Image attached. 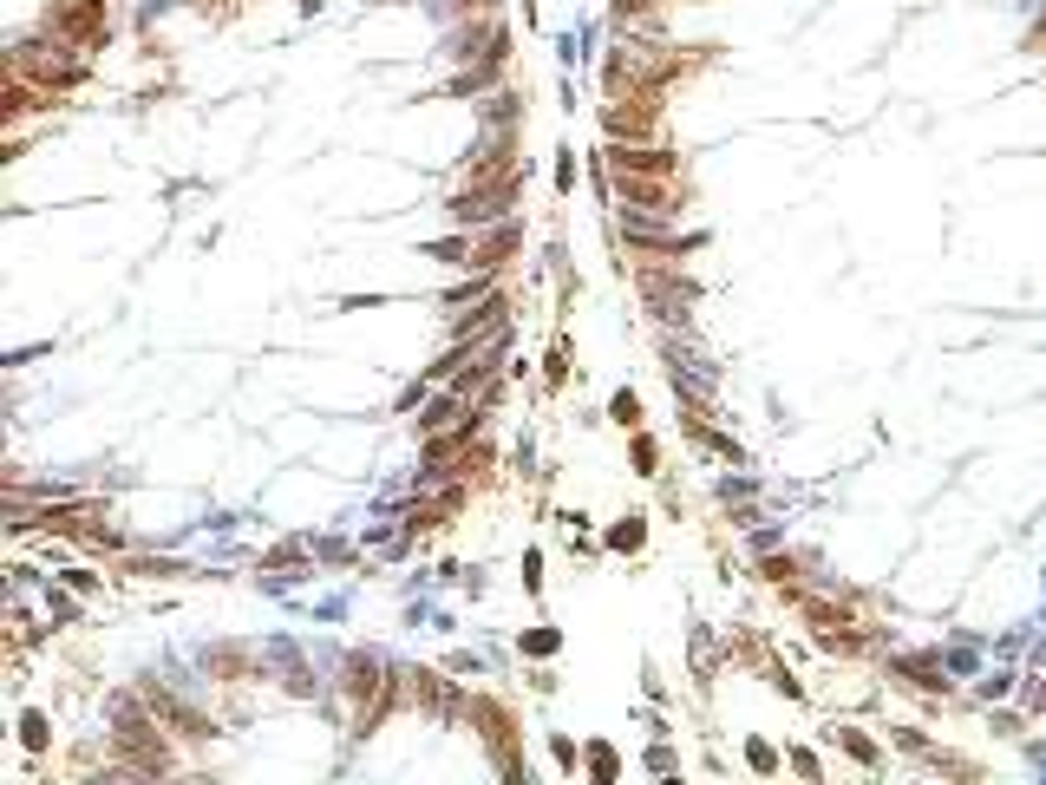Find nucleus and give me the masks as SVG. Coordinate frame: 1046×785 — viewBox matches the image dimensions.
<instances>
[{
  "label": "nucleus",
  "mask_w": 1046,
  "mask_h": 785,
  "mask_svg": "<svg viewBox=\"0 0 1046 785\" xmlns=\"http://www.w3.org/2000/svg\"><path fill=\"white\" fill-rule=\"evenodd\" d=\"M59 33H79V40H99V33H105V14H99V0H72L66 14H59Z\"/></svg>",
  "instance_id": "1"
}]
</instances>
